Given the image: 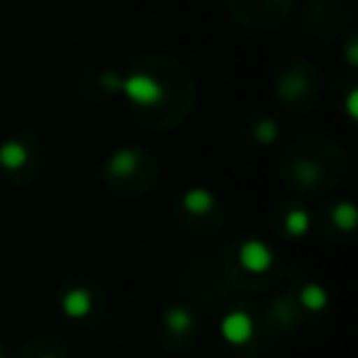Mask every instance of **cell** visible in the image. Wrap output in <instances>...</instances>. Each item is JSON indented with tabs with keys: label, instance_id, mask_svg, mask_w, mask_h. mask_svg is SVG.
Instances as JSON below:
<instances>
[{
	"label": "cell",
	"instance_id": "6da1fadb",
	"mask_svg": "<svg viewBox=\"0 0 358 358\" xmlns=\"http://www.w3.org/2000/svg\"><path fill=\"white\" fill-rule=\"evenodd\" d=\"M125 96H128L133 103L138 106H155L162 101V86L148 74H133L128 79H123V86H120Z\"/></svg>",
	"mask_w": 358,
	"mask_h": 358
},
{
	"label": "cell",
	"instance_id": "7a4b0ae2",
	"mask_svg": "<svg viewBox=\"0 0 358 358\" xmlns=\"http://www.w3.org/2000/svg\"><path fill=\"white\" fill-rule=\"evenodd\" d=\"M241 263H243V268L250 270V273H265V270L270 268V263H273V253H270L268 245L260 243V241H248V243H243V248H241Z\"/></svg>",
	"mask_w": 358,
	"mask_h": 358
},
{
	"label": "cell",
	"instance_id": "3957f363",
	"mask_svg": "<svg viewBox=\"0 0 358 358\" xmlns=\"http://www.w3.org/2000/svg\"><path fill=\"white\" fill-rule=\"evenodd\" d=\"M224 334H226V338H231V341H245V338L250 336V319L245 317V314H241V312H236V314H231V317H226V322H224Z\"/></svg>",
	"mask_w": 358,
	"mask_h": 358
},
{
	"label": "cell",
	"instance_id": "277c9868",
	"mask_svg": "<svg viewBox=\"0 0 358 358\" xmlns=\"http://www.w3.org/2000/svg\"><path fill=\"white\" fill-rule=\"evenodd\" d=\"M185 209L192 214H206V211L214 209V196L206 189H189L185 194Z\"/></svg>",
	"mask_w": 358,
	"mask_h": 358
},
{
	"label": "cell",
	"instance_id": "5b68a950",
	"mask_svg": "<svg viewBox=\"0 0 358 358\" xmlns=\"http://www.w3.org/2000/svg\"><path fill=\"white\" fill-rule=\"evenodd\" d=\"M108 167L115 177H128V174H133L135 167H138V155H135L133 150H118V152L110 157Z\"/></svg>",
	"mask_w": 358,
	"mask_h": 358
},
{
	"label": "cell",
	"instance_id": "8992f818",
	"mask_svg": "<svg viewBox=\"0 0 358 358\" xmlns=\"http://www.w3.org/2000/svg\"><path fill=\"white\" fill-rule=\"evenodd\" d=\"M27 162V150L20 143H6L0 148V164L8 169H17Z\"/></svg>",
	"mask_w": 358,
	"mask_h": 358
},
{
	"label": "cell",
	"instance_id": "52a82bcc",
	"mask_svg": "<svg viewBox=\"0 0 358 358\" xmlns=\"http://www.w3.org/2000/svg\"><path fill=\"white\" fill-rule=\"evenodd\" d=\"M89 307H91V299L89 292H84V289H74V292H69L64 297V309L71 317H84L89 312Z\"/></svg>",
	"mask_w": 358,
	"mask_h": 358
},
{
	"label": "cell",
	"instance_id": "ba28073f",
	"mask_svg": "<svg viewBox=\"0 0 358 358\" xmlns=\"http://www.w3.org/2000/svg\"><path fill=\"white\" fill-rule=\"evenodd\" d=\"M285 226H287L289 236H304V234H307V229H309V214L304 209L289 211Z\"/></svg>",
	"mask_w": 358,
	"mask_h": 358
},
{
	"label": "cell",
	"instance_id": "9c48e42d",
	"mask_svg": "<svg viewBox=\"0 0 358 358\" xmlns=\"http://www.w3.org/2000/svg\"><path fill=\"white\" fill-rule=\"evenodd\" d=\"M334 224L346 231L353 229V224H356V209H353L351 204H338L336 209H334Z\"/></svg>",
	"mask_w": 358,
	"mask_h": 358
},
{
	"label": "cell",
	"instance_id": "30bf717a",
	"mask_svg": "<svg viewBox=\"0 0 358 358\" xmlns=\"http://www.w3.org/2000/svg\"><path fill=\"white\" fill-rule=\"evenodd\" d=\"M302 299H304V304H307V307H312V309L324 307V289L317 287V285H309V287H304Z\"/></svg>",
	"mask_w": 358,
	"mask_h": 358
},
{
	"label": "cell",
	"instance_id": "8fae6325",
	"mask_svg": "<svg viewBox=\"0 0 358 358\" xmlns=\"http://www.w3.org/2000/svg\"><path fill=\"white\" fill-rule=\"evenodd\" d=\"M275 135H278V125H275L273 120H260L258 128H255V138H258L260 143H273Z\"/></svg>",
	"mask_w": 358,
	"mask_h": 358
},
{
	"label": "cell",
	"instance_id": "7c38bea8",
	"mask_svg": "<svg viewBox=\"0 0 358 358\" xmlns=\"http://www.w3.org/2000/svg\"><path fill=\"white\" fill-rule=\"evenodd\" d=\"M101 86H103V89H108V91L120 89V86H123V76L113 74V71H106V74L101 76Z\"/></svg>",
	"mask_w": 358,
	"mask_h": 358
},
{
	"label": "cell",
	"instance_id": "4fadbf2b",
	"mask_svg": "<svg viewBox=\"0 0 358 358\" xmlns=\"http://www.w3.org/2000/svg\"><path fill=\"white\" fill-rule=\"evenodd\" d=\"M187 319H189V317H187V312H179V309L169 314V324H172V327H177V329H185Z\"/></svg>",
	"mask_w": 358,
	"mask_h": 358
},
{
	"label": "cell",
	"instance_id": "5bb4252c",
	"mask_svg": "<svg viewBox=\"0 0 358 358\" xmlns=\"http://www.w3.org/2000/svg\"><path fill=\"white\" fill-rule=\"evenodd\" d=\"M356 99H358V94L351 91V94H348V115H351V118H356Z\"/></svg>",
	"mask_w": 358,
	"mask_h": 358
},
{
	"label": "cell",
	"instance_id": "9a60e30c",
	"mask_svg": "<svg viewBox=\"0 0 358 358\" xmlns=\"http://www.w3.org/2000/svg\"><path fill=\"white\" fill-rule=\"evenodd\" d=\"M348 59H351L353 64H356V47H351V50H348Z\"/></svg>",
	"mask_w": 358,
	"mask_h": 358
}]
</instances>
